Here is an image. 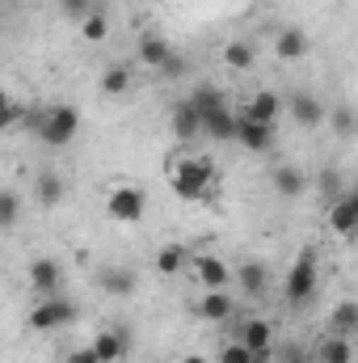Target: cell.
Instances as JSON below:
<instances>
[{"label":"cell","instance_id":"cell-30","mask_svg":"<svg viewBox=\"0 0 358 363\" xmlns=\"http://www.w3.org/2000/svg\"><path fill=\"white\" fill-rule=\"evenodd\" d=\"M17 220H21V199H17V190L8 186V190L0 194V228H4V233H13V228H17Z\"/></svg>","mask_w":358,"mask_h":363},{"label":"cell","instance_id":"cell-1","mask_svg":"<svg viewBox=\"0 0 358 363\" xmlns=\"http://www.w3.org/2000/svg\"><path fill=\"white\" fill-rule=\"evenodd\" d=\"M169 186L181 203H202L215 186V161L202 152H181L178 161L169 165Z\"/></svg>","mask_w":358,"mask_h":363},{"label":"cell","instance_id":"cell-37","mask_svg":"<svg viewBox=\"0 0 358 363\" xmlns=\"http://www.w3.org/2000/svg\"><path fill=\"white\" fill-rule=\"evenodd\" d=\"M161 77H169V81H178V77H185V60H181V55H173V64H169V68H165Z\"/></svg>","mask_w":358,"mask_h":363},{"label":"cell","instance_id":"cell-40","mask_svg":"<svg viewBox=\"0 0 358 363\" xmlns=\"http://www.w3.org/2000/svg\"><path fill=\"white\" fill-rule=\"evenodd\" d=\"M253 363H274V359H270V355H262V359H253Z\"/></svg>","mask_w":358,"mask_h":363},{"label":"cell","instance_id":"cell-22","mask_svg":"<svg viewBox=\"0 0 358 363\" xmlns=\"http://www.w3.org/2000/svg\"><path fill=\"white\" fill-rule=\"evenodd\" d=\"M34 199H38V207H59L64 199H68V182L59 178V174H38V182H34Z\"/></svg>","mask_w":358,"mask_h":363},{"label":"cell","instance_id":"cell-21","mask_svg":"<svg viewBox=\"0 0 358 363\" xmlns=\"http://www.w3.org/2000/svg\"><path fill=\"white\" fill-rule=\"evenodd\" d=\"M312 351H316V363H354V342L342 334H325Z\"/></svg>","mask_w":358,"mask_h":363},{"label":"cell","instance_id":"cell-32","mask_svg":"<svg viewBox=\"0 0 358 363\" xmlns=\"http://www.w3.org/2000/svg\"><path fill=\"white\" fill-rule=\"evenodd\" d=\"M253 359H258V355H253L241 338H236V342H228V347H219V363H253Z\"/></svg>","mask_w":358,"mask_h":363},{"label":"cell","instance_id":"cell-14","mask_svg":"<svg viewBox=\"0 0 358 363\" xmlns=\"http://www.w3.org/2000/svg\"><path fill=\"white\" fill-rule=\"evenodd\" d=\"M236 338L262 359V355H270L274 351V325H270L266 317H249V321H241V330H236Z\"/></svg>","mask_w":358,"mask_h":363},{"label":"cell","instance_id":"cell-4","mask_svg":"<svg viewBox=\"0 0 358 363\" xmlns=\"http://www.w3.org/2000/svg\"><path fill=\"white\" fill-rule=\"evenodd\" d=\"M105 216L114 224H139L148 216V190L131 186V182H114L105 190Z\"/></svg>","mask_w":358,"mask_h":363},{"label":"cell","instance_id":"cell-2","mask_svg":"<svg viewBox=\"0 0 358 363\" xmlns=\"http://www.w3.org/2000/svg\"><path fill=\"white\" fill-rule=\"evenodd\" d=\"M30 131L47 148H68L76 140V131H81V110L76 106H42V110H30Z\"/></svg>","mask_w":358,"mask_h":363},{"label":"cell","instance_id":"cell-19","mask_svg":"<svg viewBox=\"0 0 358 363\" xmlns=\"http://www.w3.org/2000/svg\"><path fill=\"white\" fill-rule=\"evenodd\" d=\"M202 321H211V325H219V321H228L232 313H236V300L228 296V291H202V300H198V308H194Z\"/></svg>","mask_w":358,"mask_h":363},{"label":"cell","instance_id":"cell-28","mask_svg":"<svg viewBox=\"0 0 358 363\" xmlns=\"http://www.w3.org/2000/svg\"><path fill=\"white\" fill-rule=\"evenodd\" d=\"M131 85H135V72L122 68V64H114V68L101 72V93L105 97H122V93H131Z\"/></svg>","mask_w":358,"mask_h":363},{"label":"cell","instance_id":"cell-16","mask_svg":"<svg viewBox=\"0 0 358 363\" xmlns=\"http://www.w3.org/2000/svg\"><path fill=\"white\" fill-rule=\"evenodd\" d=\"M236 127H241V110H232V106L202 114V135H207V140L228 144V140H236Z\"/></svg>","mask_w":358,"mask_h":363},{"label":"cell","instance_id":"cell-39","mask_svg":"<svg viewBox=\"0 0 358 363\" xmlns=\"http://www.w3.org/2000/svg\"><path fill=\"white\" fill-rule=\"evenodd\" d=\"M346 194H350V203H354V216H358V186H354V190H346Z\"/></svg>","mask_w":358,"mask_h":363},{"label":"cell","instance_id":"cell-9","mask_svg":"<svg viewBox=\"0 0 358 363\" xmlns=\"http://www.w3.org/2000/svg\"><path fill=\"white\" fill-rule=\"evenodd\" d=\"M308 186H312V178H308L304 169H295V165H274V169H270V190H274L278 199H304Z\"/></svg>","mask_w":358,"mask_h":363},{"label":"cell","instance_id":"cell-20","mask_svg":"<svg viewBox=\"0 0 358 363\" xmlns=\"http://www.w3.org/2000/svg\"><path fill=\"white\" fill-rule=\"evenodd\" d=\"M93 351H97L105 363H122L127 351H131V342H127L122 330H97V334H93Z\"/></svg>","mask_w":358,"mask_h":363},{"label":"cell","instance_id":"cell-15","mask_svg":"<svg viewBox=\"0 0 358 363\" xmlns=\"http://www.w3.org/2000/svg\"><path fill=\"white\" fill-rule=\"evenodd\" d=\"M282 110H287V101H282L278 93H270V89H258L245 106H241V114H245V118H253V123H270V127L278 123V114H282Z\"/></svg>","mask_w":358,"mask_h":363},{"label":"cell","instance_id":"cell-23","mask_svg":"<svg viewBox=\"0 0 358 363\" xmlns=\"http://www.w3.org/2000/svg\"><path fill=\"white\" fill-rule=\"evenodd\" d=\"M329 334L354 338L358 334V300H337V304H333V313H329Z\"/></svg>","mask_w":358,"mask_h":363},{"label":"cell","instance_id":"cell-31","mask_svg":"<svg viewBox=\"0 0 358 363\" xmlns=\"http://www.w3.org/2000/svg\"><path fill=\"white\" fill-rule=\"evenodd\" d=\"M316 190H321L329 203H337V199L346 194V190H342V174H337V169H321V178H316Z\"/></svg>","mask_w":358,"mask_h":363},{"label":"cell","instance_id":"cell-17","mask_svg":"<svg viewBox=\"0 0 358 363\" xmlns=\"http://www.w3.org/2000/svg\"><path fill=\"white\" fill-rule=\"evenodd\" d=\"M59 283H64V271L55 258H34L30 262V287L38 296H59Z\"/></svg>","mask_w":358,"mask_h":363},{"label":"cell","instance_id":"cell-27","mask_svg":"<svg viewBox=\"0 0 358 363\" xmlns=\"http://www.w3.org/2000/svg\"><path fill=\"white\" fill-rule=\"evenodd\" d=\"M190 101L198 106V114H211V110H224L228 106V93L219 89V85H211V81H202V85L190 89Z\"/></svg>","mask_w":358,"mask_h":363},{"label":"cell","instance_id":"cell-35","mask_svg":"<svg viewBox=\"0 0 358 363\" xmlns=\"http://www.w3.org/2000/svg\"><path fill=\"white\" fill-rule=\"evenodd\" d=\"M0 123H4V127H17V123H30V114H25L17 101H4V114H0Z\"/></svg>","mask_w":358,"mask_h":363},{"label":"cell","instance_id":"cell-12","mask_svg":"<svg viewBox=\"0 0 358 363\" xmlns=\"http://www.w3.org/2000/svg\"><path fill=\"white\" fill-rule=\"evenodd\" d=\"M236 287H241V296L262 300V296L270 291V267L258 262V258H245V262L236 267Z\"/></svg>","mask_w":358,"mask_h":363},{"label":"cell","instance_id":"cell-25","mask_svg":"<svg viewBox=\"0 0 358 363\" xmlns=\"http://www.w3.org/2000/svg\"><path fill=\"white\" fill-rule=\"evenodd\" d=\"M185 262H190V250L178 245V241H169V245H161V250H156V274H165V279L181 274V271H185Z\"/></svg>","mask_w":358,"mask_h":363},{"label":"cell","instance_id":"cell-24","mask_svg":"<svg viewBox=\"0 0 358 363\" xmlns=\"http://www.w3.org/2000/svg\"><path fill=\"white\" fill-rule=\"evenodd\" d=\"M325 123H329V131H333L337 140H354V135H358V110L350 106V101H342V106H333Z\"/></svg>","mask_w":358,"mask_h":363},{"label":"cell","instance_id":"cell-38","mask_svg":"<svg viewBox=\"0 0 358 363\" xmlns=\"http://www.w3.org/2000/svg\"><path fill=\"white\" fill-rule=\"evenodd\" d=\"M178 363H211V359H207V355H202V351H190V355H181Z\"/></svg>","mask_w":358,"mask_h":363},{"label":"cell","instance_id":"cell-33","mask_svg":"<svg viewBox=\"0 0 358 363\" xmlns=\"http://www.w3.org/2000/svg\"><path fill=\"white\" fill-rule=\"evenodd\" d=\"M59 9H64L72 21H85V17H89L97 4H93V0H59Z\"/></svg>","mask_w":358,"mask_h":363},{"label":"cell","instance_id":"cell-13","mask_svg":"<svg viewBox=\"0 0 358 363\" xmlns=\"http://www.w3.org/2000/svg\"><path fill=\"white\" fill-rule=\"evenodd\" d=\"M287 114H291L299 127H308V131L321 127V123L329 118V110H325V101H321L316 93H295V97L287 101Z\"/></svg>","mask_w":358,"mask_h":363},{"label":"cell","instance_id":"cell-5","mask_svg":"<svg viewBox=\"0 0 358 363\" xmlns=\"http://www.w3.org/2000/svg\"><path fill=\"white\" fill-rule=\"evenodd\" d=\"M76 300H68V296H42L34 308H30V330L34 334H51V330H64V325H72L76 321Z\"/></svg>","mask_w":358,"mask_h":363},{"label":"cell","instance_id":"cell-18","mask_svg":"<svg viewBox=\"0 0 358 363\" xmlns=\"http://www.w3.org/2000/svg\"><path fill=\"white\" fill-rule=\"evenodd\" d=\"M236 144H241V148H249V152H266V148H274V127H270V123H253V118H245V114H241Z\"/></svg>","mask_w":358,"mask_h":363},{"label":"cell","instance_id":"cell-7","mask_svg":"<svg viewBox=\"0 0 358 363\" xmlns=\"http://www.w3.org/2000/svg\"><path fill=\"white\" fill-rule=\"evenodd\" d=\"M194 279L202 283V291H228L232 267H228L224 258H215V254H198V258H194Z\"/></svg>","mask_w":358,"mask_h":363},{"label":"cell","instance_id":"cell-3","mask_svg":"<svg viewBox=\"0 0 358 363\" xmlns=\"http://www.w3.org/2000/svg\"><path fill=\"white\" fill-rule=\"evenodd\" d=\"M316 287H321V262H316V250H304V254L291 262L287 279H282V300H287L291 308H299V304H308V300L316 296Z\"/></svg>","mask_w":358,"mask_h":363},{"label":"cell","instance_id":"cell-34","mask_svg":"<svg viewBox=\"0 0 358 363\" xmlns=\"http://www.w3.org/2000/svg\"><path fill=\"white\" fill-rule=\"evenodd\" d=\"M278 355H282V363H316V351H304L299 342H291V347H282Z\"/></svg>","mask_w":358,"mask_h":363},{"label":"cell","instance_id":"cell-11","mask_svg":"<svg viewBox=\"0 0 358 363\" xmlns=\"http://www.w3.org/2000/svg\"><path fill=\"white\" fill-rule=\"evenodd\" d=\"M135 55H139V64L144 68H152V72H165L169 64H173V47H169V38H161V34H144L139 43H135Z\"/></svg>","mask_w":358,"mask_h":363},{"label":"cell","instance_id":"cell-36","mask_svg":"<svg viewBox=\"0 0 358 363\" xmlns=\"http://www.w3.org/2000/svg\"><path fill=\"white\" fill-rule=\"evenodd\" d=\"M64 363H105V359H101L93 347H81V351H68V359Z\"/></svg>","mask_w":358,"mask_h":363},{"label":"cell","instance_id":"cell-26","mask_svg":"<svg viewBox=\"0 0 358 363\" xmlns=\"http://www.w3.org/2000/svg\"><path fill=\"white\" fill-rule=\"evenodd\" d=\"M224 64H228L232 72H249V68L258 64V51H253V43H245V38H232V43L224 47Z\"/></svg>","mask_w":358,"mask_h":363},{"label":"cell","instance_id":"cell-8","mask_svg":"<svg viewBox=\"0 0 358 363\" xmlns=\"http://www.w3.org/2000/svg\"><path fill=\"white\" fill-rule=\"evenodd\" d=\"M97 287L105 296H114V300H131L139 291V274L131 271V267H101L97 271Z\"/></svg>","mask_w":358,"mask_h":363},{"label":"cell","instance_id":"cell-6","mask_svg":"<svg viewBox=\"0 0 358 363\" xmlns=\"http://www.w3.org/2000/svg\"><path fill=\"white\" fill-rule=\"evenodd\" d=\"M169 127H173V135H178L181 144H194V140L202 135V114H198V106H194L190 97L173 101V110H169Z\"/></svg>","mask_w":358,"mask_h":363},{"label":"cell","instance_id":"cell-10","mask_svg":"<svg viewBox=\"0 0 358 363\" xmlns=\"http://www.w3.org/2000/svg\"><path fill=\"white\" fill-rule=\"evenodd\" d=\"M308 51H312V38L299 30V26H282L278 34H274V55L282 60V64H295V60H308Z\"/></svg>","mask_w":358,"mask_h":363},{"label":"cell","instance_id":"cell-29","mask_svg":"<svg viewBox=\"0 0 358 363\" xmlns=\"http://www.w3.org/2000/svg\"><path fill=\"white\" fill-rule=\"evenodd\" d=\"M81 38H85V43H105V38H110V17H105L101 9H93L89 17L81 21Z\"/></svg>","mask_w":358,"mask_h":363}]
</instances>
